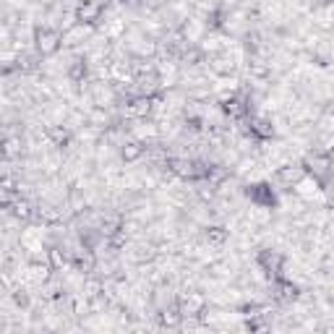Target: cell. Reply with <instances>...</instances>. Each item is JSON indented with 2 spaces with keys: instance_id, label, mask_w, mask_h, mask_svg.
<instances>
[{
  "instance_id": "cell-3",
  "label": "cell",
  "mask_w": 334,
  "mask_h": 334,
  "mask_svg": "<svg viewBox=\"0 0 334 334\" xmlns=\"http://www.w3.org/2000/svg\"><path fill=\"white\" fill-rule=\"evenodd\" d=\"M141 154H144V144H139V141H131V144L123 146V159H125V162H133V159H139Z\"/></svg>"
},
{
  "instance_id": "cell-2",
  "label": "cell",
  "mask_w": 334,
  "mask_h": 334,
  "mask_svg": "<svg viewBox=\"0 0 334 334\" xmlns=\"http://www.w3.org/2000/svg\"><path fill=\"white\" fill-rule=\"evenodd\" d=\"M102 16V6L91 3V0H84V3L76 8V21L79 24H97Z\"/></svg>"
},
{
  "instance_id": "cell-1",
  "label": "cell",
  "mask_w": 334,
  "mask_h": 334,
  "mask_svg": "<svg viewBox=\"0 0 334 334\" xmlns=\"http://www.w3.org/2000/svg\"><path fill=\"white\" fill-rule=\"evenodd\" d=\"M34 42H37V50L42 55H50L60 47V31L58 29H50V26H40L34 31Z\"/></svg>"
}]
</instances>
